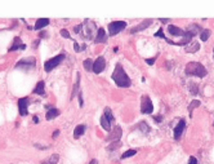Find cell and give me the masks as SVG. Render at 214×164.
I'll list each match as a JSON object with an SVG mask.
<instances>
[{
	"mask_svg": "<svg viewBox=\"0 0 214 164\" xmlns=\"http://www.w3.org/2000/svg\"><path fill=\"white\" fill-rule=\"evenodd\" d=\"M112 79L114 82L116 83L117 87H121V88H128V87H130V77L126 75V73L124 71V68L120 63H117L115 66V71L112 73Z\"/></svg>",
	"mask_w": 214,
	"mask_h": 164,
	"instance_id": "cell-1",
	"label": "cell"
},
{
	"mask_svg": "<svg viewBox=\"0 0 214 164\" xmlns=\"http://www.w3.org/2000/svg\"><path fill=\"white\" fill-rule=\"evenodd\" d=\"M184 71H186L187 75L198 76V77H204L205 75L208 74L207 68H205L200 62H190V63H187Z\"/></svg>",
	"mask_w": 214,
	"mask_h": 164,
	"instance_id": "cell-2",
	"label": "cell"
},
{
	"mask_svg": "<svg viewBox=\"0 0 214 164\" xmlns=\"http://www.w3.org/2000/svg\"><path fill=\"white\" fill-rule=\"evenodd\" d=\"M83 29H84V36L87 39H93L94 38V32L97 31V26L93 21L85 20L84 23H83Z\"/></svg>",
	"mask_w": 214,
	"mask_h": 164,
	"instance_id": "cell-3",
	"label": "cell"
},
{
	"mask_svg": "<svg viewBox=\"0 0 214 164\" xmlns=\"http://www.w3.org/2000/svg\"><path fill=\"white\" fill-rule=\"evenodd\" d=\"M125 27H126V22H124V21H114V22H111L108 25V34L111 36H114L120 31H123Z\"/></svg>",
	"mask_w": 214,
	"mask_h": 164,
	"instance_id": "cell-4",
	"label": "cell"
},
{
	"mask_svg": "<svg viewBox=\"0 0 214 164\" xmlns=\"http://www.w3.org/2000/svg\"><path fill=\"white\" fill-rule=\"evenodd\" d=\"M63 59H65V54H58V56H56V57H53V58L48 59V61H45V63H44L45 71H47V73L52 71L56 66H58L59 63L63 61Z\"/></svg>",
	"mask_w": 214,
	"mask_h": 164,
	"instance_id": "cell-5",
	"label": "cell"
},
{
	"mask_svg": "<svg viewBox=\"0 0 214 164\" xmlns=\"http://www.w3.org/2000/svg\"><path fill=\"white\" fill-rule=\"evenodd\" d=\"M141 113L142 114H151L153 111V105H152V101L148 96H142L141 100Z\"/></svg>",
	"mask_w": 214,
	"mask_h": 164,
	"instance_id": "cell-6",
	"label": "cell"
},
{
	"mask_svg": "<svg viewBox=\"0 0 214 164\" xmlns=\"http://www.w3.org/2000/svg\"><path fill=\"white\" fill-rule=\"evenodd\" d=\"M106 67V59L103 57H98L93 63V73L94 74H101Z\"/></svg>",
	"mask_w": 214,
	"mask_h": 164,
	"instance_id": "cell-7",
	"label": "cell"
},
{
	"mask_svg": "<svg viewBox=\"0 0 214 164\" xmlns=\"http://www.w3.org/2000/svg\"><path fill=\"white\" fill-rule=\"evenodd\" d=\"M25 68V70H30V68L35 67V58L34 57H29L26 59H21V61L16 65V68Z\"/></svg>",
	"mask_w": 214,
	"mask_h": 164,
	"instance_id": "cell-8",
	"label": "cell"
},
{
	"mask_svg": "<svg viewBox=\"0 0 214 164\" xmlns=\"http://www.w3.org/2000/svg\"><path fill=\"white\" fill-rule=\"evenodd\" d=\"M27 106H29V98L27 97H22V98L18 100V110H20L21 116H25V115L29 114Z\"/></svg>",
	"mask_w": 214,
	"mask_h": 164,
	"instance_id": "cell-9",
	"label": "cell"
},
{
	"mask_svg": "<svg viewBox=\"0 0 214 164\" xmlns=\"http://www.w3.org/2000/svg\"><path fill=\"white\" fill-rule=\"evenodd\" d=\"M151 23H152V20H144V21L141 22L139 25L134 26V27L130 30V34H135V32H139V31H142V30H146L148 26H151Z\"/></svg>",
	"mask_w": 214,
	"mask_h": 164,
	"instance_id": "cell-10",
	"label": "cell"
},
{
	"mask_svg": "<svg viewBox=\"0 0 214 164\" xmlns=\"http://www.w3.org/2000/svg\"><path fill=\"white\" fill-rule=\"evenodd\" d=\"M184 127H186V122L182 119L181 122H179V124L174 128V140H179L182 137V134H183V131H184Z\"/></svg>",
	"mask_w": 214,
	"mask_h": 164,
	"instance_id": "cell-11",
	"label": "cell"
},
{
	"mask_svg": "<svg viewBox=\"0 0 214 164\" xmlns=\"http://www.w3.org/2000/svg\"><path fill=\"white\" fill-rule=\"evenodd\" d=\"M121 134H123L121 128L116 125V127L114 128V131L111 132V134L107 137V140H108V141H119V140H120V137H121Z\"/></svg>",
	"mask_w": 214,
	"mask_h": 164,
	"instance_id": "cell-12",
	"label": "cell"
},
{
	"mask_svg": "<svg viewBox=\"0 0 214 164\" xmlns=\"http://www.w3.org/2000/svg\"><path fill=\"white\" fill-rule=\"evenodd\" d=\"M168 31H169L170 35H173V36H184V30L177 27V26H174V25H169Z\"/></svg>",
	"mask_w": 214,
	"mask_h": 164,
	"instance_id": "cell-13",
	"label": "cell"
},
{
	"mask_svg": "<svg viewBox=\"0 0 214 164\" xmlns=\"http://www.w3.org/2000/svg\"><path fill=\"white\" fill-rule=\"evenodd\" d=\"M106 31H105V29H102V27H99L98 29V31H97V36H96V41L97 44H102V43H106Z\"/></svg>",
	"mask_w": 214,
	"mask_h": 164,
	"instance_id": "cell-14",
	"label": "cell"
},
{
	"mask_svg": "<svg viewBox=\"0 0 214 164\" xmlns=\"http://www.w3.org/2000/svg\"><path fill=\"white\" fill-rule=\"evenodd\" d=\"M200 49V44L198 41H191L188 45H186V52L187 53H195Z\"/></svg>",
	"mask_w": 214,
	"mask_h": 164,
	"instance_id": "cell-15",
	"label": "cell"
},
{
	"mask_svg": "<svg viewBox=\"0 0 214 164\" xmlns=\"http://www.w3.org/2000/svg\"><path fill=\"white\" fill-rule=\"evenodd\" d=\"M188 34H191L192 36H195V35H198L199 32H201V29H200V26L199 25H196V23H192V25H190L187 27V30H186Z\"/></svg>",
	"mask_w": 214,
	"mask_h": 164,
	"instance_id": "cell-16",
	"label": "cell"
},
{
	"mask_svg": "<svg viewBox=\"0 0 214 164\" xmlns=\"http://www.w3.org/2000/svg\"><path fill=\"white\" fill-rule=\"evenodd\" d=\"M34 93L39 94V96H44V94H45V85H44V82L40 80V82L38 83V85L35 87V89H34Z\"/></svg>",
	"mask_w": 214,
	"mask_h": 164,
	"instance_id": "cell-17",
	"label": "cell"
},
{
	"mask_svg": "<svg viewBox=\"0 0 214 164\" xmlns=\"http://www.w3.org/2000/svg\"><path fill=\"white\" fill-rule=\"evenodd\" d=\"M85 129H87V128H85V125H84V124L78 125V127H76V128L74 129V137H75V138H80V137L85 133Z\"/></svg>",
	"mask_w": 214,
	"mask_h": 164,
	"instance_id": "cell-18",
	"label": "cell"
},
{
	"mask_svg": "<svg viewBox=\"0 0 214 164\" xmlns=\"http://www.w3.org/2000/svg\"><path fill=\"white\" fill-rule=\"evenodd\" d=\"M49 25V20L48 18H39L35 23V26H34V30H40L43 27H45V26Z\"/></svg>",
	"mask_w": 214,
	"mask_h": 164,
	"instance_id": "cell-19",
	"label": "cell"
},
{
	"mask_svg": "<svg viewBox=\"0 0 214 164\" xmlns=\"http://www.w3.org/2000/svg\"><path fill=\"white\" fill-rule=\"evenodd\" d=\"M25 48H26V45L22 44V43H21V39H20V38H16V39H14V44L9 48V50L13 52V50H17V49H25Z\"/></svg>",
	"mask_w": 214,
	"mask_h": 164,
	"instance_id": "cell-20",
	"label": "cell"
},
{
	"mask_svg": "<svg viewBox=\"0 0 214 164\" xmlns=\"http://www.w3.org/2000/svg\"><path fill=\"white\" fill-rule=\"evenodd\" d=\"M101 125H102V128H103L105 131H107V132L111 131V122H110V120L105 115L101 118Z\"/></svg>",
	"mask_w": 214,
	"mask_h": 164,
	"instance_id": "cell-21",
	"label": "cell"
},
{
	"mask_svg": "<svg viewBox=\"0 0 214 164\" xmlns=\"http://www.w3.org/2000/svg\"><path fill=\"white\" fill-rule=\"evenodd\" d=\"M58 115H59V110L58 109H50L47 113V120H52V119H54Z\"/></svg>",
	"mask_w": 214,
	"mask_h": 164,
	"instance_id": "cell-22",
	"label": "cell"
},
{
	"mask_svg": "<svg viewBox=\"0 0 214 164\" xmlns=\"http://www.w3.org/2000/svg\"><path fill=\"white\" fill-rule=\"evenodd\" d=\"M58 159H59L58 154H53L52 157H49L47 160H44L41 164H57V163H58Z\"/></svg>",
	"mask_w": 214,
	"mask_h": 164,
	"instance_id": "cell-23",
	"label": "cell"
},
{
	"mask_svg": "<svg viewBox=\"0 0 214 164\" xmlns=\"http://www.w3.org/2000/svg\"><path fill=\"white\" fill-rule=\"evenodd\" d=\"M200 101H198V100H194L191 103H190V106H188V113H190V118L192 116V111L196 109V107H199L200 106Z\"/></svg>",
	"mask_w": 214,
	"mask_h": 164,
	"instance_id": "cell-24",
	"label": "cell"
},
{
	"mask_svg": "<svg viewBox=\"0 0 214 164\" xmlns=\"http://www.w3.org/2000/svg\"><path fill=\"white\" fill-rule=\"evenodd\" d=\"M93 63H94V61H92L90 58H87V59H84L83 66H84V68L87 71H92L93 70Z\"/></svg>",
	"mask_w": 214,
	"mask_h": 164,
	"instance_id": "cell-25",
	"label": "cell"
},
{
	"mask_svg": "<svg viewBox=\"0 0 214 164\" xmlns=\"http://www.w3.org/2000/svg\"><path fill=\"white\" fill-rule=\"evenodd\" d=\"M120 146H121V142L120 141H112V143L107 146V150L108 151H114V150H117Z\"/></svg>",
	"mask_w": 214,
	"mask_h": 164,
	"instance_id": "cell-26",
	"label": "cell"
},
{
	"mask_svg": "<svg viewBox=\"0 0 214 164\" xmlns=\"http://www.w3.org/2000/svg\"><path fill=\"white\" fill-rule=\"evenodd\" d=\"M209 36H210V30H207V29L201 30V32H200V39L203 41H207L209 39Z\"/></svg>",
	"mask_w": 214,
	"mask_h": 164,
	"instance_id": "cell-27",
	"label": "cell"
},
{
	"mask_svg": "<svg viewBox=\"0 0 214 164\" xmlns=\"http://www.w3.org/2000/svg\"><path fill=\"white\" fill-rule=\"evenodd\" d=\"M79 84H80V74H78V80H76V84L74 85V91L71 94V100L76 96V93H79Z\"/></svg>",
	"mask_w": 214,
	"mask_h": 164,
	"instance_id": "cell-28",
	"label": "cell"
},
{
	"mask_svg": "<svg viewBox=\"0 0 214 164\" xmlns=\"http://www.w3.org/2000/svg\"><path fill=\"white\" fill-rule=\"evenodd\" d=\"M105 116L110 120L111 123H114V122H115V118H114L112 113H111V109H110V107H106V109H105Z\"/></svg>",
	"mask_w": 214,
	"mask_h": 164,
	"instance_id": "cell-29",
	"label": "cell"
},
{
	"mask_svg": "<svg viewBox=\"0 0 214 164\" xmlns=\"http://www.w3.org/2000/svg\"><path fill=\"white\" fill-rule=\"evenodd\" d=\"M138 128L141 129L143 133H148V132H150V127L146 124V122H141L139 125H138Z\"/></svg>",
	"mask_w": 214,
	"mask_h": 164,
	"instance_id": "cell-30",
	"label": "cell"
},
{
	"mask_svg": "<svg viewBox=\"0 0 214 164\" xmlns=\"http://www.w3.org/2000/svg\"><path fill=\"white\" fill-rule=\"evenodd\" d=\"M135 154H137V150H128V151H125V152L121 155V159H126V158L134 157Z\"/></svg>",
	"mask_w": 214,
	"mask_h": 164,
	"instance_id": "cell-31",
	"label": "cell"
},
{
	"mask_svg": "<svg viewBox=\"0 0 214 164\" xmlns=\"http://www.w3.org/2000/svg\"><path fill=\"white\" fill-rule=\"evenodd\" d=\"M190 92L194 94V96H196V94L199 93V89H198V85L194 84V83H190Z\"/></svg>",
	"mask_w": 214,
	"mask_h": 164,
	"instance_id": "cell-32",
	"label": "cell"
},
{
	"mask_svg": "<svg viewBox=\"0 0 214 164\" xmlns=\"http://www.w3.org/2000/svg\"><path fill=\"white\" fill-rule=\"evenodd\" d=\"M155 36L156 38H162L164 40H168V38H165V35H164V31H162V29H159V31L155 32Z\"/></svg>",
	"mask_w": 214,
	"mask_h": 164,
	"instance_id": "cell-33",
	"label": "cell"
},
{
	"mask_svg": "<svg viewBox=\"0 0 214 164\" xmlns=\"http://www.w3.org/2000/svg\"><path fill=\"white\" fill-rule=\"evenodd\" d=\"M78 97H79V105H80V107H83L84 106V100H83V93L80 91L78 93Z\"/></svg>",
	"mask_w": 214,
	"mask_h": 164,
	"instance_id": "cell-34",
	"label": "cell"
},
{
	"mask_svg": "<svg viewBox=\"0 0 214 164\" xmlns=\"http://www.w3.org/2000/svg\"><path fill=\"white\" fill-rule=\"evenodd\" d=\"M61 35H62L63 38L68 39V38H70V32H68L67 30H65V29H62V30H61Z\"/></svg>",
	"mask_w": 214,
	"mask_h": 164,
	"instance_id": "cell-35",
	"label": "cell"
},
{
	"mask_svg": "<svg viewBox=\"0 0 214 164\" xmlns=\"http://www.w3.org/2000/svg\"><path fill=\"white\" fill-rule=\"evenodd\" d=\"M81 29H83V25H78V26H75L74 32H75V34H80V32H81Z\"/></svg>",
	"mask_w": 214,
	"mask_h": 164,
	"instance_id": "cell-36",
	"label": "cell"
},
{
	"mask_svg": "<svg viewBox=\"0 0 214 164\" xmlns=\"http://www.w3.org/2000/svg\"><path fill=\"white\" fill-rule=\"evenodd\" d=\"M188 164H198V159H196L195 157H190V159H188Z\"/></svg>",
	"mask_w": 214,
	"mask_h": 164,
	"instance_id": "cell-37",
	"label": "cell"
},
{
	"mask_svg": "<svg viewBox=\"0 0 214 164\" xmlns=\"http://www.w3.org/2000/svg\"><path fill=\"white\" fill-rule=\"evenodd\" d=\"M74 49H75L76 52H81V48H80V45L78 44V43H75V44H74Z\"/></svg>",
	"mask_w": 214,
	"mask_h": 164,
	"instance_id": "cell-38",
	"label": "cell"
},
{
	"mask_svg": "<svg viewBox=\"0 0 214 164\" xmlns=\"http://www.w3.org/2000/svg\"><path fill=\"white\" fill-rule=\"evenodd\" d=\"M146 62H147L148 65H153V63H155V58H147Z\"/></svg>",
	"mask_w": 214,
	"mask_h": 164,
	"instance_id": "cell-39",
	"label": "cell"
},
{
	"mask_svg": "<svg viewBox=\"0 0 214 164\" xmlns=\"http://www.w3.org/2000/svg\"><path fill=\"white\" fill-rule=\"evenodd\" d=\"M153 120H155L156 123H160L161 120H162V118H161V116H153Z\"/></svg>",
	"mask_w": 214,
	"mask_h": 164,
	"instance_id": "cell-40",
	"label": "cell"
},
{
	"mask_svg": "<svg viewBox=\"0 0 214 164\" xmlns=\"http://www.w3.org/2000/svg\"><path fill=\"white\" fill-rule=\"evenodd\" d=\"M59 136V131H58V129H57V131H54L53 132V134H52V137H53V138H57V137Z\"/></svg>",
	"mask_w": 214,
	"mask_h": 164,
	"instance_id": "cell-41",
	"label": "cell"
},
{
	"mask_svg": "<svg viewBox=\"0 0 214 164\" xmlns=\"http://www.w3.org/2000/svg\"><path fill=\"white\" fill-rule=\"evenodd\" d=\"M160 21H161V23H168L169 18H160Z\"/></svg>",
	"mask_w": 214,
	"mask_h": 164,
	"instance_id": "cell-42",
	"label": "cell"
},
{
	"mask_svg": "<svg viewBox=\"0 0 214 164\" xmlns=\"http://www.w3.org/2000/svg\"><path fill=\"white\" fill-rule=\"evenodd\" d=\"M32 122L35 123V124H36V123H39V118H38V116H34V118H32Z\"/></svg>",
	"mask_w": 214,
	"mask_h": 164,
	"instance_id": "cell-43",
	"label": "cell"
},
{
	"mask_svg": "<svg viewBox=\"0 0 214 164\" xmlns=\"http://www.w3.org/2000/svg\"><path fill=\"white\" fill-rule=\"evenodd\" d=\"M44 36H48V34H47V32H44V31L40 32V38H44Z\"/></svg>",
	"mask_w": 214,
	"mask_h": 164,
	"instance_id": "cell-44",
	"label": "cell"
},
{
	"mask_svg": "<svg viewBox=\"0 0 214 164\" xmlns=\"http://www.w3.org/2000/svg\"><path fill=\"white\" fill-rule=\"evenodd\" d=\"M38 45H39V40H36V41H34V43H32V47H34V48L38 47Z\"/></svg>",
	"mask_w": 214,
	"mask_h": 164,
	"instance_id": "cell-45",
	"label": "cell"
},
{
	"mask_svg": "<svg viewBox=\"0 0 214 164\" xmlns=\"http://www.w3.org/2000/svg\"><path fill=\"white\" fill-rule=\"evenodd\" d=\"M89 164H97V159H93V160H90V163Z\"/></svg>",
	"mask_w": 214,
	"mask_h": 164,
	"instance_id": "cell-46",
	"label": "cell"
},
{
	"mask_svg": "<svg viewBox=\"0 0 214 164\" xmlns=\"http://www.w3.org/2000/svg\"><path fill=\"white\" fill-rule=\"evenodd\" d=\"M213 58H214V49H213Z\"/></svg>",
	"mask_w": 214,
	"mask_h": 164,
	"instance_id": "cell-47",
	"label": "cell"
}]
</instances>
